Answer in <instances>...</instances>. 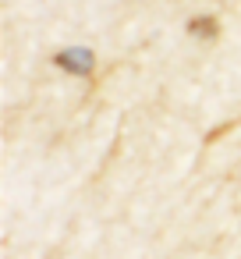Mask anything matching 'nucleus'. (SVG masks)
I'll return each mask as SVG.
<instances>
[{"instance_id":"1","label":"nucleus","mask_w":241,"mask_h":259,"mask_svg":"<svg viewBox=\"0 0 241 259\" xmlns=\"http://www.w3.org/2000/svg\"><path fill=\"white\" fill-rule=\"evenodd\" d=\"M57 64L64 71H75V75H89L92 71V50L85 47H71V50H61L57 54Z\"/></svg>"}]
</instances>
